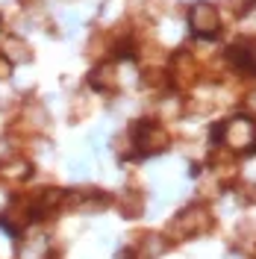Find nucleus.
I'll use <instances>...</instances> for the list:
<instances>
[{"label": "nucleus", "mask_w": 256, "mask_h": 259, "mask_svg": "<svg viewBox=\"0 0 256 259\" xmlns=\"http://www.w3.org/2000/svg\"><path fill=\"white\" fill-rule=\"evenodd\" d=\"M221 139H224V145L236 147V150H253L256 147V124L250 118H230L224 121L221 127L215 130Z\"/></svg>", "instance_id": "obj_1"}, {"label": "nucleus", "mask_w": 256, "mask_h": 259, "mask_svg": "<svg viewBox=\"0 0 256 259\" xmlns=\"http://www.w3.org/2000/svg\"><path fill=\"white\" fill-rule=\"evenodd\" d=\"M192 30L197 35H203V38H212V35H218V27H221V18L215 12V6H209V3H197L192 9Z\"/></svg>", "instance_id": "obj_2"}]
</instances>
